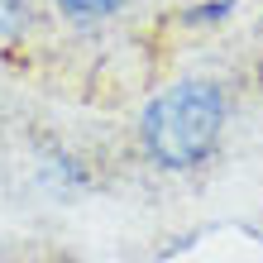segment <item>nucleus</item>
Returning <instances> with one entry per match:
<instances>
[{
	"mask_svg": "<svg viewBox=\"0 0 263 263\" xmlns=\"http://www.w3.org/2000/svg\"><path fill=\"white\" fill-rule=\"evenodd\" d=\"M20 24H24V0H0V39H14Z\"/></svg>",
	"mask_w": 263,
	"mask_h": 263,
	"instance_id": "obj_3",
	"label": "nucleus"
},
{
	"mask_svg": "<svg viewBox=\"0 0 263 263\" xmlns=\"http://www.w3.org/2000/svg\"><path fill=\"white\" fill-rule=\"evenodd\" d=\"M225 120H230L225 86L206 82V77H187L144 105L139 148L163 173H192V167L215 158V148L225 139Z\"/></svg>",
	"mask_w": 263,
	"mask_h": 263,
	"instance_id": "obj_1",
	"label": "nucleus"
},
{
	"mask_svg": "<svg viewBox=\"0 0 263 263\" xmlns=\"http://www.w3.org/2000/svg\"><path fill=\"white\" fill-rule=\"evenodd\" d=\"M53 5H58V14H63L67 24H82V29H91V24L115 20V14L125 10V0H53Z\"/></svg>",
	"mask_w": 263,
	"mask_h": 263,
	"instance_id": "obj_2",
	"label": "nucleus"
}]
</instances>
